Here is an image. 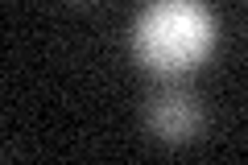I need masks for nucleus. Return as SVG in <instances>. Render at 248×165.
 I'll list each match as a JSON object with an SVG mask.
<instances>
[{"mask_svg": "<svg viewBox=\"0 0 248 165\" xmlns=\"http://www.w3.org/2000/svg\"><path fill=\"white\" fill-rule=\"evenodd\" d=\"M219 21L207 0H149L133 21V58L157 78H182L215 54Z\"/></svg>", "mask_w": 248, "mask_h": 165, "instance_id": "obj_1", "label": "nucleus"}, {"mask_svg": "<svg viewBox=\"0 0 248 165\" xmlns=\"http://www.w3.org/2000/svg\"><path fill=\"white\" fill-rule=\"evenodd\" d=\"M145 128L161 145H190L203 128V107L178 78H166V87L153 91L145 104Z\"/></svg>", "mask_w": 248, "mask_h": 165, "instance_id": "obj_2", "label": "nucleus"}]
</instances>
